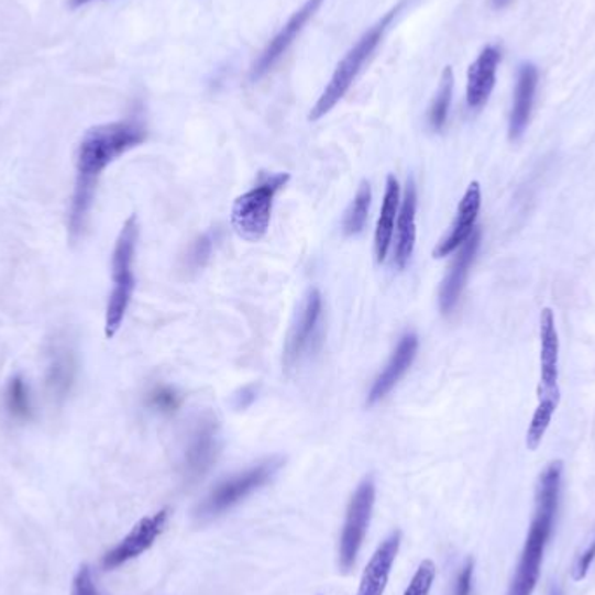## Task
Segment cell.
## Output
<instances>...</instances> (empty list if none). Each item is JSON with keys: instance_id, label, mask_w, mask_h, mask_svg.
I'll return each mask as SVG.
<instances>
[{"instance_id": "obj_12", "label": "cell", "mask_w": 595, "mask_h": 595, "mask_svg": "<svg viewBox=\"0 0 595 595\" xmlns=\"http://www.w3.org/2000/svg\"><path fill=\"white\" fill-rule=\"evenodd\" d=\"M540 397L561 400L559 390V334L554 312L546 308L540 316Z\"/></svg>"}, {"instance_id": "obj_8", "label": "cell", "mask_w": 595, "mask_h": 595, "mask_svg": "<svg viewBox=\"0 0 595 595\" xmlns=\"http://www.w3.org/2000/svg\"><path fill=\"white\" fill-rule=\"evenodd\" d=\"M169 517H172L169 508H163L152 516L143 517L140 522L134 525L130 533L125 535L112 550L104 554L103 561H101L104 570H117V568L124 566L128 562L145 554L146 550H151L155 546V541L166 531Z\"/></svg>"}, {"instance_id": "obj_17", "label": "cell", "mask_w": 595, "mask_h": 595, "mask_svg": "<svg viewBox=\"0 0 595 595\" xmlns=\"http://www.w3.org/2000/svg\"><path fill=\"white\" fill-rule=\"evenodd\" d=\"M418 337L417 334L408 333L400 338L399 345L394 350L390 361H388L385 370L376 376L375 384L371 387L367 394V404H375L384 399L392 388L399 384V379L408 373L412 361L417 357Z\"/></svg>"}, {"instance_id": "obj_21", "label": "cell", "mask_w": 595, "mask_h": 595, "mask_svg": "<svg viewBox=\"0 0 595 595\" xmlns=\"http://www.w3.org/2000/svg\"><path fill=\"white\" fill-rule=\"evenodd\" d=\"M454 76L453 68L445 67L442 71L441 84L438 95L433 98L432 107L429 110L430 128L433 131L444 130L448 117H450L451 100H453Z\"/></svg>"}, {"instance_id": "obj_23", "label": "cell", "mask_w": 595, "mask_h": 595, "mask_svg": "<svg viewBox=\"0 0 595 595\" xmlns=\"http://www.w3.org/2000/svg\"><path fill=\"white\" fill-rule=\"evenodd\" d=\"M371 208V187L367 181H363L355 194L349 211H346L345 220H343V230L346 235H357L363 232L366 227L367 217H370Z\"/></svg>"}, {"instance_id": "obj_19", "label": "cell", "mask_w": 595, "mask_h": 595, "mask_svg": "<svg viewBox=\"0 0 595 595\" xmlns=\"http://www.w3.org/2000/svg\"><path fill=\"white\" fill-rule=\"evenodd\" d=\"M538 89V68L533 63H522L517 76L516 92H514L513 112L508 121V134L513 140H519L528 128L533 112L535 97Z\"/></svg>"}, {"instance_id": "obj_31", "label": "cell", "mask_w": 595, "mask_h": 595, "mask_svg": "<svg viewBox=\"0 0 595 595\" xmlns=\"http://www.w3.org/2000/svg\"><path fill=\"white\" fill-rule=\"evenodd\" d=\"M89 2H97V0H68L70 8H80V5L89 4Z\"/></svg>"}, {"instance_id": "obj_3", "label": "cell", "mask_w": 595, "mask_h": 595, "mask_svg": "<svg viewBox=\"0 0 595 595\" xmlns=\"http://www.w3.org/2000/svg\"><path fill=\"white\" fill-rule=\"evenodd\" d=\"M406 2L408 0H400L396 8H392L387 14L379 18L375 25L371 26L367 32H364L363 37L359 38L354 46L350 47L349 53L343 56L342 62L338 63L337 70H334L333 77L329 79L328 86L321 92V97H319V100L316 101L312 110H310L308 121H319V119L328 115L343 100L350 88L354 86L355 79H357L359 74L363 70L367 59L373 56L376 47L384 41L387 30L390 29L394 20L399 16Z\"/></svg>"}, {"instance_id": "obj_28", "label": "cell", "mask_w": 595, "mask_h": 595, "mask_svg": "<svg viewBox=\"0 0 595 595\" xmlns=\"http://www.w3.org/2000/svg\"><path fill=\"white\" fill-rule=\"evenodd\" d=\"M71 595H101L92 579L91 568L82 566L77 571L76 579L71 583Z\"/></svg>"}, {"instance_id": "obj_13", "label": "cell", "mask_w": 595, "mask_h": 595, "mask_svg": "<svg viewBox=\"0 0 595 595\" xmlns=\"http://www.w3.org/2000/svg\"><path fill=\"white\" fill-rule=\"evenodd\" d=\"M400 543H403V533L399 529L392 531L375 554L371 555L364 570L363 579L359 583V591L355 595H384L388 585V579L392 575V568L396 564L397 554H399Z\"/></svg>"}, {"instance_id": "obj_5", "label": "cell", "mask_w": 595, "mask_h": 595, "mask_svg": "<svg viewBox=\"0 0 595 595\" xmlns=\"http://www.w3.org/2000/svg\"><path fill=\"white\" fill-rule=\"evenodd\" d=\"M280 466H283V460L280 459L263 460V462L250 466L246 471L239 472L229 480L221 481L200 502L196 510L197 519L211 520L229 513L235 505L244 502L247 496L253 495L254 492L262 489L265 484L271 483L272 477L279 472Z\"/></svg>"}, {"instance_id": "obj_18", "label": "cell", "mask_w": 595, "mask_h": 595, "mask_svg": "<svg viewBox=\"0 0 595 595\" xmlns=\"http://www.w3.org/2000/svg\"><path fill=\"white\" fill-rule=\"evenodd\" d=\"M417 208L418 197L415 181H408L406 192L400 200L399 217L396 223V241H394V263L404 268L411 260L417 244Z\"/></svg>"}, {"instance_id": "obj_25", "label": "cell", "mask_w": 595, "mask_h": 595, "mask_svg": "<svg viewBox=\"0 0 595 595\" xmlns=\"http://www.w3.org/2000/svg\"><path fill=\"white\" fill-rule=\"evenodd\" d=\"M436 576H438V568H436L433 561L427 559L418 566L417 573H415L408 587L404 591V595H430Z\"/></svg>"}, {"instance_id": "obj_7", "label": "cell", "mask_w": 595, "mask_h": 595, "mask_svg": "<svg viewBox=\"0 0 595 595\" xmlns=\"http://www.w3.org/2000/svg\"><path fill=\"white\" fill-rule=\"evenodd\" d=\"M376 484L373 477H366L359 484L354 495L346 507L345 522H343L340 547H338V561L343 571H350L357 562L359 552L363 549L370 529L371 517L375 510Z\"/></svg>"}, {"instance_id": "obj_27", "label": "cell", "mask_w": 595, "mask_h": 595, "mask_svg": "<svg viewBox=\"0 0 595 595\" xmlns=\"http://www.w3.org/2000/svg\"><path fill=\"white\" fill-rule=\"evenodd\" d=\"M179 404H181V399L178 394L166 385H158V387L152 388L148 394V406L161 412H175L179 408Z\"/></svg>"}, {"instance_id": "obj_20", "label": "cell", "mask_w": 595, "mask_h": 595, "mask_svg": "<svg viewBox=\"0 0 595 595\" xmlns=\"http://www.w3.org/2000/svg\"><path fill=\"white\" fill-rule=\"evenodd\" d=\"M399 208V181H397L396 176H388L387 185H385L384 202H382V211H379L378 223H376L375 232V253L378 263H384L385 260H387L392 241H394V232H396Z\"/></svg>"}, {"instance_id": "obj_30", "label": "cell", "mask_w": 595, "mask_h": 595, "mask_svg": "<svg viewBox=\"0 0 595 595\" xmlns=\"http://www.w3.org/2000/svg\"><path fill=\"white\" fill-rule=\"evenodd\" d=\"M595 561V538L592 540L588 549L580 555L579 561H576L575 566V580L576 582H582L585 576H587L588 570H591L592 562Z\"/></svg>"}, {"instance_id": "obj_22", "label": "cell", "mask_w": 595, "mask_h": 595, "mask_svg": "<svg viewBox=\"0 0 595 595\" xmlns=\"http://www.w3.org/2000/svg\"><path fill=\"white\" fill-rule=\"evenodd\" d=\"M558 406L559 399L540 397L537 411H535L531 423H529L528 433H526V445H528V450L537 451L540 448L541 441H543L547 430H549L550 421L554 418Z\"/></svg>"}, {"instance_id": "obj_16", "label": "cell", "mask_w": 595, "mask_h": 595, "mask_svg": "<svg viewBox=\"0 0 595 595\" xmlns=\"http://www.w3.org/2000/svg\"><path fill=\"white\" fill-rule=\"evenodd\" d=\"M218 451H220V439H218L217 425L205 421L194 432L192 441L188 444L187 454H185L184 469L188 483H197L211 471L217 462Z\"/></svg>"}, {"instance_id": "obj_14", "label": "cell", "mask_w": 595, "mask_h": 595, "mask_svg": "<svg viewBox=\"0 0 595 595\" xmlns=\"http://www.w3.org/2000/svg\"><path fill=\"white\" fill-rule=\"evenodd\" d=\"M502 62V49L498 46H486L481 51L466 77V104L471 110H481L492 97L495 89L496 74Z\"/></svg>"}, {"instance_id": "obj_2", "label": "cell", "mask_w": 595, "mask_h": 595, "mask_svg": "<svg viewBox=\"0 0 595 595\" xmlns=\"http://www.w3.org/2000/svg\"><path fill=\"white\" fill-rule=\"evenodd\" d=\"M562 462H552L541 472L537 489V507L529 526L525 549L520 554L516 575L510 582L507 595H533L540 580L541 564L546 558L547 546L554 531L561 499Z\"/></svg>"}, {"instance_id": "obj_33", "label": "cell", "mask_w": 595, "mask_h": 595, "mask_svg": "<svg viewBox=\"0 0 595 595\" xmlns=\"http://www.w3.org/2000/svg\"><path fill=\"white\" fill-rule=\"evenodd\" d=\"M550 595H562V591L559 587L552 588V592H550Z\"/></svg>"}, {"instance_id": "obj_10", "label": "cell", "mask_w": 595, "mask_h": 595, "mask_svg": "<svg viewBox=\"0 0 595 595\" xmlns=\"http://www.w3.org/2000/svg\"><path fill=\"white\" fill-rule=\"evenodd\" d=\"M322 317V296L317 289L308 291L301 307L300 316L296 319L295 326L289 331L288 342L284 346V363L293 367L300 363L305 352L310 349L316 340L317 329Z\"/></svg>"}, {"instance_id": "obj_29", "label": "cell", "mask_w": 595, "mask_h": 595, "mask_svg": "<svg viewBox=\"0 0 595 595\" xmlns=\"http://www.w3.org/2000/svg\"><path fill=\"white\" fill-rule=\"evenodd\" d=\"M474 588V561H469L460 568L459 575L454 580L453 595H472Z\"/></svg>"}, {"instance_id": "obj_15", "label": "cell", "mask_w": 595, "mask_h": 595, "mask_svg": "<svg viewBox=\"0 0 595 595\" xmlns=\"http://www.w3.org/2000/svg\"><path fill=\"white\" fill-rule=\"evenodd\" d=\"M480 244L481 232L474 230L471 238L466 239L465 244L460 247L459 254L454 256L453 265L445 275V279L442 280L441 293H439V304H441L442 312H453L454 307L459 304L472 263H474L477 251H480Z\"/></svg>"}, {"instance_id": "obj_4", "label": "cell", "mask_w": 595, "mask_h": 595, "mask_svg": "<svg viewBox=\"0 0 595 595\" xmlns=\"http://www.w3.org/2000/svg\"><path fill=\"white\" fill-rule=\"evenodd\" d=\"M137 225L136 214L125 220L119 233L112 254V291H110L107 313H104V334L113 338L124 322L134 293V254H136Z\"/></svg>"}, {"instance_id": "obj_11", "label": "cell", "mask_w": 595, "mask_h": 595, "mask_svg": "<svg viewBox=\"0 0 595 595\" xmlns=\"http://www.w3.org/2000/svg\"><path fill=\"white\" fill-rule=\"evenodd\" d=\"M481 205H483V194L481 185L472 181L471 187L466 188L465 196L460 200L459 211L454 218L450 232L439 242L433 256L444 258L465 244L466 239L471 238L475 230V221L480 218Z\"/></svg>"}, {"instance_id": "obj_24", "label": "cell", "mask_w": 595, "mask_h": 595, "mask_svg": "<svg viewBox=\"0 0 595 595\" xmlns=\"http://www.w3.org/2000/svg\"><path fill=\"white\" fill-rule=\"evenodd\" d=\"M5 408L11 412V417L18 418V420H29L32 417L29 385L21 376H14L9 382L8 390H5Z\"/></svg>"}, {"instance_id": "obj_26", "label": "cell", "mask_w": 595, "mask_h": 595, "mask_svg": "<svg viewBox=\"0 0 595 595\" xmlns=\"http://www.w3.org/2000/svg\"><path fill=\"white\" fill-rule=\"evenodd\" d=\"M71 378H74V363L67 352H62V355H56L51 364V387L59 394H65L70 387Z\"/></svg>"}, {"instance_id": "obj_32", "label": "cell", "mask_w": 595, "mask_h": 595, "mask_svg": "<svg viewBox=\"0 0 595 595\" xmlns=\"http://www.w3.org/2000/svg\"><path fill=\"white\" fill-rule=\"evenodd\" d=\"M492 2H493V8L504 9V8H507V5L510 4V2H513V0H492Z\"/></svg>"}, {"instance_id": "obj_1", "label": "cell", "mask_w": 595, "mask_h": 595, "mask_svg": "<svg viewBox=\"0 0 595 595\" xmlns=\"http://www.w3.org/2000/svg\"><path fill=\"white\" fill-rule=\"evenodd\" d=\"M145 140L146 128L137 119L95 125L84 134L77 152L76 190L71 197V239L79 238L86 227L98 181L104 169L125 152L142 145Z\"/></svg>"}, {"instance_id": "obj_9", "label": "cell", "mask_w": 595, "mask_h": 595, "mask_svg": "<svg viewBox=\"0 0 595 595\" xmlns=\"http://www.w3.org/2000/svg\"><path fill=\"white\" fill-rule=\"evenodd\" d=\"M322 4H324V0H307L298 11L293 13L288 23L268 42V46L263 49L262 55L254 63L253 70H251V79L258 80L267 76L268 71L286 55V51L291 47L293 42L301 34V30L307 26L308 21L316 16L317 11L321 9Z\"/></svg>"}, {"instance_id": "obj_6", "label": "cell", "mask_w": 595, "mask_h": 595, "mask_svg": "<svg viewBox=\"0 0 595 595\" xmlns=\"http://www.w3.org/2000/svg\"><path fill=\"white\" fill-rule=\"evenodd\" d=\"M289 178L291 176L288 173L265 176L250 192L242 194L233 202L232 225L242 239L254 242L265 238L271 225L275 196L286 187Z\"/></svg>"}]
</instances>
